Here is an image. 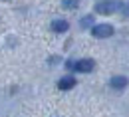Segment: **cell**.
Listing matches in <instances>:
<instances>
[{
    "label": "cell",
    "mask_w": 129,
    "mask_h": 117,
    "mask_svg": "<svg viewBox=\"0 0 129 117\" xmlns=\"http://www.w3.org/2000/svg\"><path fill=\"white\" fill-rule=\"evenodd\" d=\"M76 85V80L72 77V75H66V77H62L60 82H58V87L62 89V91H68V89H72Z\"/></svg>",
    "instance_id": "277c9868"
},
{
    "label": "cell",
    "mask_w": 129,
    "mask_h": 117,
    "mask_svg": "<svg viewBox=\"0 0 129 117\" xmlns=\"http://www.w3.org/2000/svg\"><path fill=\"white\" fill-rule=\"evenodd\" d=\"M91 34L95 38H109L113 34V26L111 24H97V26L91 28Z\"/></svg>",
    "instance_id": "7a4b0ae2"
},
{
    "label": "cell",
    "mask_w": 129,
    "mask_h": 117,
    "mask_svg": "<svg viewBox=\"0 0 129 117\" xmlns=\"http://www.w3.org/2000/svg\"><path fill=\"white\" fill-rule=\"evenodd\" d=\"M93 60H80V62H74V69L76 71H81V73H87L93 69Z\"/></svg>",
    "instance_id": "3957f363"
},
{
    "label": "cell",
    "mask_w": 129,
    "mask_h": 117,
    "mask_svg": "<svg viewBox=\"0 0 129 117\" xmlns=\"http://www.w3.org/2000/svg\"><path fill=\"white\" fill-rule=\"evenodd\" d=\"M91 24H93V16L81 18V28H87V26H91Z\"/></svg>",
    "instance_id": "52a82bcc"
},
{
    "label": "cell",
    "mask_w": 129,
    "mask_h": 117,
    "mask_svg": "<svg viewBox=\"0 0 129 117\" xmlns=\"http://www.w3.org/2000/svg\"><path fill=\"white\" fill-rule=\"evenodd\" d=\"M78 4H80L78 0H64V6H66V8H76Z\"/></svg>",
    "instance_id": "ba28073f"
},
{
    "label": "cell",
    "mask_w": 129,
    "mask_h": 117,
    "mask_svg": "<svg viewBox=\"0 0 129 117\" xmlns=\"http://www.w3.org/2000/svg\"><path fill=\"white\" fill-rule=\"evenodd\" d=\"M111 87L113 89H123L125 85H127V77H123V75H115V77H111Z\"/></svg>",
    "instance_id": "8992f818"
},
{
    "label": "cell",
    "mask_w": 129,
    "mask_h": 117,
    "mask_svg": "<svg viewBox=\"0 0 129 117\" xmlns=\"http://www.w3.org/2000/svg\"><path fill=\"white\" fill-rule=\"evenodd\" d=\"M68 28H70V24H68L66 20H54V22H52V30H54L56 34L68 32Z\"/></svg>",
    "instance_id": "5b68a950"
},
{
    "label": "cell",
    "mask_w": 129,
    "mask_h": 117,
    "mask_svg": "<svg viewBox=\"0 0 129 117\" xmlns=\"http://www.w3.org/2000/svg\"><path fill=\"white\" fill-rule=\"evenodd\" d=\"M125 16H129V6H125Z\"/></svg>",
    "instance_id": "9c48e42d"
},
{
    "label": "cell",
    "mask_w": 129,
    "mask_h": 117,
    "mask_svg": "<svg viewBox=\"0 0 129 117\" xmlns=\"http://www.w3.org/2000/svg\"><path fill=\"white\" fill-rule=\"evenodd\" d=\"M119 8H121V2L119 0H103V2H97L95 4L97 14H113Z\"/></svg>",
    "instance_id": "6da1fadb"
}]
</instances>
